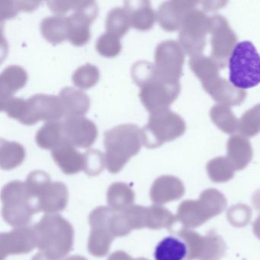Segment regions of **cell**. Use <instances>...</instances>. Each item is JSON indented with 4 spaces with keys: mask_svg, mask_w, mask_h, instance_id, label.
I'll list each match as a JSON object with an SVG mask.
<instances>
[{
    "mask_svg": "<svg viewBox=\"0 0 260 260\" xmlns=\"http://www.w3.org/2000/svg\"><path fill=\"white\" fill-rule=\"evenodd\" d=\"M240 133L246 138H252L260 132V104L256 105L243 114L239 120Z\"/></svg>",
    "mask_w": 260,
    "mask_h": 260,
    "instance_id": "37",
    "label": "cell"
},
{
    "mask_svg": "<svg viewBox=\"0 0 260 260\" xmlns=\"http://www.w3.org/2000/svg\"><path fill=\"white\" fill-rule=\"evenodd\" d=\"M33 229L37 247L47 259H63L72 249L74 228L59 214H46Z\"/></svg>",
    "mask_w": 260,
    "mask_h": 260,
    "instance_id": "2",
    "label": "cell"
},
{
    "mask_svg": "<svg viewBox=\"0 0 260 260\" xmlns=\"http://www.w3.org/2000/svg\"><path fill=\"white\" fill-rule=\"evenodd\" d=\"M253 232L258 239H260V215L253 223Z\"/></svg>",
    "mask_w": 260,
    "mask_h": 260,
    "instance_id": "45",
    "label": "cell"
},
{
    "mask_svg": "<svg viewBox=\"0 0 260 260\" xmlns=\"http://www.w3.org/2000/svg\"><path fill=\"white\" fill-rule=\"evenodd\" d=\"M32 260H48L43 255H42L41 252L39 253L36 254L34 257L32 258Z\"/></svg>",
    "mask_w": 260,
    "mask_h": 260,
    "instance_id": "47",
    "label": "cell"
},
{
    "mask_svg": "<svg viewBox=\"0 0 260 260\" xmlns=\"http://www.w3.org/2000/svg\"><path fill=\"white\" fill-rule=\"evenodd\" d=\"M108 260H135L132 258L128 254L126 253L123 251H117L113 252L110 256L109 257Z\"/></svg>",
    "mask_w": 260,
    "mask_h": 260,
    "instance_id": "44",
    "label": "cell"
},
{
    "mask_svg": "<svg viewBox=\"0 0 260 260\" xmlns=\"http://www.w3.org/2000/svg\"><path fill=\"white\" fill-rule=\"evenodd\" d=\"M235 169L228 157L214 158L207 164V172L210 179L214 182H225L231 180L234 176Z\"/></svg>",
    "mask_w": 260,
    "mask_h": 260,
    "instance_id": "35",
    "label": "cell"
},
{
    "mask_svg": "<svg viewBox=\"0 0 260 260\" xmlns=\"http://www.w3.org/2000/svg\"><path fill=\"white\" fill-rule=\"evenodd\" d=\"M177 236L186 245L187 257L185 260H199L203 247V236L187 228L181 229L177 233Z\"/></svg>",
    "mask_w": 260,
    "mask_h": 260,
    "instance_id": "36",
    "label": "cell"
},
{
    "mask_svg": "<svg viewBox=\"0 0 260 260\" xmlns=\"http://www.w3.org/2000/svg\"><path fill=\"white\" fill-rule=\"evenodd\" d=\"M134 80L141 88L139 97L150 113L168 109L180 93L179 80H170L156 73L154 64L138 61L132 69Z\"/></svg>",
    "mask_w": 260,
    "mask_h": 260,
    "instance_id": "1",
    "label": "cell"
},
{
    "mask_svg": "<svg viewBox=\"0 0 260 260\" xmlns=\"http://www.w3.org/2000/svg\"><path fill=\"white\" fill-rule=\"evenodd\" d=\"M4 204L2 215L12 226L22 228L31 221L36 214L27 191L25 182L13 181L4 187L1 194Z\"/></svg>",
    "mask_w": 260,
    "mask_h": 260,
    "instance_id": "8",
    "label": "cell"
},
{
    "mask_svg": "<svg viewBox=\"0 0 260 260\" xmlns=\"http://www.w3.org/2000/svg\"><path fill=\"white\" fill-rule=\"evenodd\" d=\"M226 206V198L218 190L209 188L202 191L198 200L182 202L178 208L176 220L184 228H198L221 214Z\"/></svg>",
    "mask_w": 260,
    "mask_h": 260,
    "instance_id": "5",
    "label": "cell"
},
{
    "mask_svg": "<svg viewBox=\"0 0 260 260\" xmlns=\"http://www.w3.org/2000/svg\"><path fill=\"white\" fill-rule=\"evenodd\" d=\"M141 143V130L136 124H120L106 132L105 159L109 172L119 173L131 157L140 151Z\"/></svg>",
    "mask_w": 260,
    "mask_h": 260,
    "instance_id": "3",
    "label": "cell"
},
{
    "mask_svg": "<svg viewBox=\"0 0 260 260\" xmlns=\"http://www.w3.org/2000/svg\"><path fill=\"white\" fill-rule=\"evenodd\" d=\"M209 24L210 17L196 8L185 16L179 39L182 49L190 57L202 55L206 45L207 34H209Z\"/></svg>",
    "mask_w": 260,
    "mask_h": 260,
    "instance_id": "9",
    "label": "cell"
},
{
    "mask_svg": "<svg viewBox=\"0 0 260 260\" xmlns=\"http://www.w3.org/2000/svg\"><path fill=\"white\" fill-rule=\"evenodd\" d=\"M189 67L202 83L219 76L220 67L211 57L202 55L190 57Z\"/></svg>",
    "mask_w": 260,
    "mask_h": 260,
    "instance_id": "32",
    "label": "cell"
},
{
    "mask_svg": "<svg viewBox=\"0 0 260 260\" xmlns=\"http://www.w3.org/2000/svg\"><path fill=\"white\" fill-rule=\"evenodd\" d=\"M26 71L18 65H11L4 69L0 76V100H7L26 84Z\"/></svg>",
    "mask_w": 260,
    "mask_h": 260,
    "instance_id": "23",
    "label": "cell"
},
{
    "mask_svg": "<svg viewBox=\"0 0 260 260\" xmlns=\"http://www.w3.org/2000/svg\"><path fill=\"white\" fill-rule=\"evenodd\" d=\"M66 116H83L89 110L90 100L87 94L74 87H65L59 94Z\"/></svg>",
    "mask_w": 260,
    "mask_h": 260,
    "instance_id": "24",
    "label": "cell"
},
{
    "mask_svg": "<svg viewBox=\"0 0 260 260\" xmlns=\"http://www.w3.org/2000/svg\"><path fill=\"white\" fill-rule=\"evenodd\" d=\"M106 31L121 39L131 27L128 15L125 9L117 7L109 12L106 18Z\"/></svg>",
    "mask_w": 260,
    "mask_h": 260,
    "instance_id": "34",
    "label": "cell"
},
{
    "mask_svg": "<svg viewBox=\"0 0 260 260\" xmlns=\"http://www.w3.org/2000/svg\"><path fill=\"white\" fill-rule=\"evenodd\" d=\"M84 154L86 157L84 171L89 176L100 174L106 167L105 155L97 150H89Z\"/></svg>",
    "mask_w": 260,
    "mask_h": 260,
    "instance_id": "41",
    "label": "cell"
},
{
    "mask_svg": "<svg viewBox=\"0 0 260 260\" xmlns=\"http://www.w3.org/2000/svg\"><path fill=\"white\" fill-rule=\"evenodd\" d=\"M62 132L64 142L80 148L90 147L98 135L95 123L80 115L66 116L62 121Z\"/></svg>",
    "mask_w": 260,
    "mask_h": 260,
    "instance_id": "15",
    "label": "cell"
},
{
    "mask_svg": "<svg viewBox=\"0 0 260 260\" xmlns=\"http://www.w3.org/2000/svg\"><path fill=\"white\" fill-rule=\"evenodd\" d=\"M135 260H148V259H147V258H136V259H135Z\"/></svg>",
    "mask_w": 260,
    "mask_h": 260,
    "instance_id": "48",
    "label": "cell"
},
{
    "mask_svg": "<svg viewBox=\"0 0 260 260\" xmlns=\"http://www.w3.org/2000/svg\"><path fill=\"white\" fill-rule=\"evenodd\" d=\"M226 149V157L235 170H243L252 160V146L247 138L243 135H233L228 140Z\"/></svg>",
    "mask_w": 260,
    "mask_h": 260,
    "instance_id": "22",
    "label": "cell"
},
{
    "mask_svg": "<svg viewBox=\"0 0 260 260\" xmlns=\"http://www.w3.org/2000/svg\"><path fill=\"white\" fill-rule=\"evenodd\" d=\"M185 129V121L170 109L153 112L141 130L142 142L147 148H156L182 136Z\"/></svg>",
    "mask_w": 260,
    "mask_h": 260,
    "instance_id": "7",
    "label": "cell"
},
{
    "mask_svg": "<svg viewBox=\"0 0 260 260\" xmlns=\"http://www.w3.org/2000/svg\"><path fill=\"white\" fill-rule=\"evenodd\" d=\"M135 198L133 190L122 182L112 184L108 190V203L115 211H124L132 206Z\"/></svg>",
    "mask_w": 260,
    "mask_h": 260,
    "instance_id": "28",
    "label": "cell"
},
{
    "mask_svg": "<svg viewBox=\"0 0 260 260\" xmlns=\"http://www.w3.org/2000/svg\"><path fill=\"white\" fill-rule=\"evenodd\" d=\"M120 39V38L106 31L97 39L95 43L96 51L104 57H115L121 52V44Z\"/></svg>",
    "mask_w": 260,
    "mask_h": 260,
    "instance_id": "40",
    "label": "cell"
},
{
    "mask_svg": "<svg viewBox=\"0 0 260 260\" xmlns=\"http://www.w3.org/2000/svg\"><path fill=\"white\" fill-rule=\"evenodd\" d=\"M41 31L43 37L51 43L64 42L69 36L68 17L57 15L45 18L41 22Z\"/></svg>",
    "mask_w": 260,
    "mask_h": 260,
    "instance_id": "25",
    "label": "cell"
},
{
    "mask_svg": "<svg viewBox=\"0 0 260 260\" xmlns=\"http://www.w3.org/2000/svg\"><path fill=\"white\" fill-rule=\"evenodd\" d=\"M209 34L211 35V58L220 67H226L228 57L237 45V38L226 19L220 15L210 17Z\"/></svg>",
    "mask_w": 260,
    "mask_h": 260,
    "instance_id": "10",
    "label": "cell"
},
{
    "mask_svg": "<svg viewBox=\"0 0 260 260\" xmlns=\"http://www.w3.org/2000/svg\"><path fill=\"white\" fill-rule=\"evenodd\" d=\"M185 194V187L180 179L173 176L157 178L152 185L150 199L153 203L162 205L181 199Z\"/></svg>",
    "mask_w": 260,
    "mask_h": 260,
    "instance_id": "19",
    "label": "cell"
},
{
    "mask_svg": "<svg viewBox=\"0 0 260 260\" xmlns=\"http://www.w3.org/2000/svg\"><path fill=\"white\" fill-rule=\"evenodd\" d=\"M176 221V215L162 205H153L147 208L146 228L152 230L167 228L171 231Z\"/></svg>",
    "mask_w": 260,
    "mask_h": 260,
    "instance_id": "30",
    "label": "cell"
},
{
    "mask_svg": "<svg viewBox=\"0 0 260 260\" xmlns=\"http://www.w3.org/2000/svg\"><path fill=\"white\" fill-rule=\"evenodd\" d=\"M228 220L233 225L242 226L248 223L250 220L251 212L249 207L239 205L233 207L228 213Z\"/></svg>",
    "mask_w": 260,
    "mask_h": 260,
    "instance_id": "42",
    "label": "cell"
},
{
    "mask_svg": "<svg viewBox=\"0 0 260 260\" xmlns=\"http://www.w3.org/2000/svg\"><path fill=\"white\" fill-rule=\"evenodd\" d=\"M131 26L140 31H147L154 25L156 13L147 0H132L124 2Z\"/></svg>",
    "mask_w": 260,
    "mask_h": 260,
    "instance_id": "21",
    "label": "cell"
},
{
    "mask_svg": "<svg viewBox=\"0 0 260 260\" xmlns=\"http://www.w3.org/2000/svg\"><path fill=\"white\" fill-rule=\"evenodd\" d=\"M226 252L223 238L214 231L204 236L203 248L199 260H220Z\"/></svg>",
    "mask_w": 260,
    "mask_h": 260,
    "instance_id": "33",
    "label": "cell"
},
{
    "mask_svg": "<svg viewBox=\"0 0 260 260\" xmlns=\"http://www.w3.org/2000/svg\"><path fill=\"white\" fill-rule=\"evenodd\" d=\"M36 141L41 148L54 150L63 141L62 121H47L36 135Z\"/></svg>",
    "mask_w": 260,
    "mask_h": 260,
    "instance_id": "27",
    "label": "cell"
},
{
    "mask_svg": "<svg viewBox=\"0 0 260 260\" xmlns=\"http://www.w3.org/2000/svg\"><path fill=\"white\" fill-rule=\"evenodd\" d=\"M154 68L161 77L170 80H179L182 74L185 51L179 42L167 40L156 47Z\"/></svg>",
    "mask_w": 260,
    "mask_h": 260,
    "instance_id": "12",
    "label": "cell"
},
{
    "mask_svg": "<svg viewBox=\"0 0 260 260\" xmlns=\"http://www.w3.org/2000/svg\"><path fill=\"white\" fill-rule=\"evenodd\" d=\"M36 1H0V18L2 20L14 18L20 11H33L40 5Z\"/></svg>",
    "mask_w": 260,
    "mask_h": 260,
    "instance_id": "39",
    "label": "cell"
},
{
    "mask_svg": "<svg viewBox=\"0 0 260 260\" xmlns=\"http://www.w3.org/2000/svg\"><path fill=\"white\" fill-rule=\"evenodd\" d=\"M64 260H87L86 258H84L81 255H73V256L68 257L66 259Z\"/></svg>",
    "mask_w": 260,
    "mask_h": 260,
    "instance_id": "46",
    "label": "cell"
},
{
    "mask_svg": "<svg viewBox=\"0 0 260 260\" xmlns=\"http://www.w3.org/2000/svg\"><path fill=\"white\" fill-rule=\"evenodd\" d=\"M99 7L94 1H80L79 7L74 10L69 21L68 40L75 46H83L91 38L90 25L96 18Z\"/></svg>",
    "mask_w": 260,
    "mask_h": 260,
    "instance_id": "14",
    "label": "cell"
},
{
    "mask_svg": "<svg viewBox=\"0 0 260 260\" xmlns=\"http://www.w3.org/2000/svg\"><path fill=\"white\" fill-rule=\"evenodd\" d=\"M111 208L99 207L89 216L90 235L88 241V250L94 256L103 257L109 253L115 237L108 226V218Z\"/></svg>",
    "mask_w": 260,
    "mask_h": 260,
    "instance_id": "13",
    "label": "cell"
},
{
    "mask_svg": "<svg viewBox=\"0 0 260 260\" xmlns=\"http://www.w3.org/2000/svg\"><path fill=\"white\" fill-rule=\"evenodd\" d=\"M65 115L60 97L46 94H36L26 100L25 115L21 123L32 125L39 121H58Z\"/></svg>",
    "mask_w": 260,
    "mask_h": 260,
    "instance_id": "11",
    "label": "cell"
},
{
    "mask_svg": "<svg viewBox=\"0 0 260 260\" xmlns=\"http://www.w3.org/2000/svg\"><path fill=\"white\" fill-rule=\"evenodd\" d=\"M72 78L77 87L88 89L95 86L99 81L100 71L96 67L88 63L77 68Z\"/></svg>",
    "mask_w": 260,
    "mask_h": 260,
    "instance_id": "38",
    "label": "cell"
},
{
    "mask_svg": "<svg viewBox=\"0 0 260 260\" xmlns=\"http://www.w3.org/2000/svg\"><path fill=\"white\" fill-rule=\"evenodd\" d=\"M204 89L218 104L228 106H239L244 101L246 93L220 76L202 83Z\"/></svg>",
    "mask_w": 260,
    "mask_h": 260,
    "instance_id": "18",
    "label": "cell"
},
{
    "mask_svg": "<svg viewBox=\"0 0 260 260\" xmlns=\"http://www.w3.org/2000/svg\"><path fill=\"white\" fill-rule=\"evenodd\" d=\"M46 4L51 11L62 15L70 10H75L80 5V1H48Z\"/></svg>",
    "mask_w": 260,
    "mask_h": 260,
    "instance_id": "43",
    "label": "cell"
},
{
    "mask_svg": "<svg viewBox=\"0 0 260 260\" xmlns=\"http://www.w3.org/2000/svg\"><path fill=\"white\" fill-rule=\"evenodd\" d=\"M230 83L238 88L250 89L260 83V56L252 42L236 45L229 60Z\"/></svg>",
    "mask_w": 260,
    "mask_h": 260,
    "instance_id": "6",
    "label": "cell"
},
{
    "mask_svg": "<svg viewBox=\"0 0 260 260\" xmlns=\"http://www.w3.org/2000/svg\"><path fill=\"white\" fill-rule=\"evenodd\" d=\"M199 2L173 0L161 4L156 13L159 25L167 31L180 30L186 15L196 8Z\"/></svg>",
    "mask_w": 260,
    "mask_h": 260,
    "instance_id": "17",
    "label": "cell"
},
{
    "mask_svg": "<svg viewBox=\"0 0 260 260\" xmlns=\"http://www.w3.org/2000/svg\"><path fill=\"white\" fill-rule=\"evenodd\" d=\"M25 157V150L22 144L1 139L0 165L3 170H10L20 165Z\"/></svg>",
    "mask_w": 260,
    "mask_h": 260,
    "instance_id": "29",
    "label": "cell"
},
{
    "mask_svg": "<svg viewBox=\"0 0 260 260\" xmlns=\"http://www.w3.org/2000/svg\"><path fill=\"white\" fill-rule=\"evenodd\" d=\"M210 117L214 124L226 134H234L239 128V120L225 105L217 104L211 108Z\"/></svg>",
    "mask_w": 260,
    "mask_h": 260,
    "instance_id": "31",
    "label": "cell"
},
{
    "mask_svg": "<svg viewBox=\"0 0 260 260\" xmlns=\"http://www.w3.org/2000/svg\"><path fill=\"white\" fill-rule=\"evenodd\" d=\"M37 247L33 228L22 226L15 228L0 235V255L4 260L9 255L28 253Z\"/></svg>",
    "mask_w": 260,
    "mask_h": 260,
    "instance_id": "16",
    "label": "cell"
},
{
    "mask_svg": "<svg viewBox=\"0 0 260 260\" xmlns=\"http://www.w3.org/2000/svg\"><path fill=\"white\" fill-rule=\"evenodd\" d=\"M51 155L54 162L65 174H76L81 170H84L86 164L85 154L76 150L74 146L68 143H62L52 150Z\"/></svg>",
    "mask_w": 260,
    "mask_h": 260,
    "instance_id": "20",
    "label": "cell"
},
{
    "mask_svg": "<svg viewBox=\"0 0 260 260\" xmlns=\"http://www.w3.org/2000/svg\"><path fill=\"white\" fill-rule=\"evenodd\" d=\"M27 191L36 212L51 213L63 211L68 202V189L63 182H51L48 173L41 170L28 175Z\"/></svg>",
    "mask_w": 260,
    "mask_h": 260,
    "instance_id": "4",
    "label": "cell"
},
{
    "mask_svg": "<svg viewBox=\"0 0 260 260\" xmlns=\"http://www.w3.org/2000/svg\"><path fill=\"white\" fill-rule=\"evenodd\" d=\"M186 257V245L173 236L161 240L154 251L156 260H185Z\"/></svg>",
    "mask_w": 260,
    "mask_h": 260,
    "instance_id": "26",
    "label": "cell"
}]
</instances>
